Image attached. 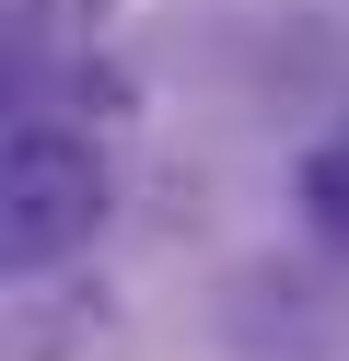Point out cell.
I'll use <instances>...</instances> for the list:
<instances>
[{"instance_id":"6da1fadb","label":"cell","mask_w":349,"mask_h":361,"mask_svg":"<svg viewBox=\"0 0 349 361\" xmlns=\"http://www.w3.org/2000/svg\"><path fill=\"white\" fill-rule=\"evenodd\" d=\"M105 210H116L105 152L70 140V128H23L12 164H0V268H12V280L70 268L93 233H105Z\"/></svg>"},{"instance_id":"7a4b0ae2","label":"cell","mask_w":349,"mask_h":361,"mask_svg":"<svg viewBox=\"0 0 349 361\" xmlns=\"http://www.w3.org/2000/svg\"><path fill=\"white\" fill-rule=\"evenodd\" d=\"M291 198H302V221H314V245L349 257V140H314V152H302Z\"/></svg>"}]
</instances>
